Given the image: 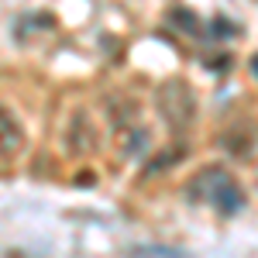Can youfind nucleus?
Returning a JSON list of instances; mask_svg holds the SVG:
<instances>
[{
    "instance_id": "nucleus-1",
    "label": "nucleus",
    "mask_w": 258,
    "mask_h": 258,
    "mask_svg": "<svg viewBox=\"0 0 258 258\" xmlns=\"http://www.w3.org/2000/svg\"><path fill=\"white\" fill-rule=\"evenodd\" d=\"M186 197L197 200V203H210V207H217L220 214H234L241 203H244L241 186L220 165H210V169L197 172V176L189 179V186H186Z\"/></svg>"
},
{
    "instance_id": "nucleus-2",
    "label": "nucleus",
    "mask_w": 258,
    "mask_h": 258,
    "mask_svg": "<svg viewBox=\"0 0 258 258\" xmlns=\"http://www.w3.org/2000/svg\"><path fill=\"white\" fill-rule=\"evenodd\" d=\"M159 114L162 120L176 131V135H182L189 124H193V117H197V97H193V90L186 86L182 80H169L159 86Z\"/></svg>"
},
{
    "instance_id": "nucleus-3",
    "label": "nucleus",
    "mask_w": 258,
    "mask_h": 258,
    "mask_svg": "<svg viewBox=\"0 0 258 258\" xmlns=\"http://www.w3.org/2000/svg\"><path fill=\"white\" fill-rule=\"evenodd\" d=\"M21 148H24V127L7 107H0V162H11Z\"/></svg>"
},
{
    "instance_id": "nucleus-4",
    "label": "nucleus",
    "mask_w": 258,
    "mask_h": 258,
    "mask_svg": "<svg viewBox=\"0 0 258 258\" xmlns=\"http://www.w3.org/2000/svg\"><path fill=\"white\" fill-rule=\"evenodd\" d=\"M66 138H69V152H73V155H90V152L97 148V131H93V124H90V117H86L83 110L73 114Z\"/></svg>"
},
{
    "instance_id": "nucleus-5",
    "label": "nucleus",
    "mask_w": 258,
    "mask_h": 258,
    "mask_svg": "<svg viewBox=\"0 0 258 258\" xmlns=\"http://www.w3.org/2000/svg\"><path fill=\"white\" fill-rule=\"evenodd\" d=\"M107 117L114 124V135H124L131 127H138L141 117H138V103L127 97H110L107 100Z\"/></svg>"
},
{
    "instance_id": "nucleus-6",
    "label": "nucleus",
    "mask_w": 258,
    "mask_h": 258,
    "mask_svg": "<svg viewBox=\"0 0 258 258\" xmlns=\"http://www.w3.org/2000/svg\"><path fill=\"white\" fill-rule=\"evenodd\" d=\"M127 258H189L179 248H169V244H138V248H127L124 251Z\"/></svg>"
}]
</instances>
